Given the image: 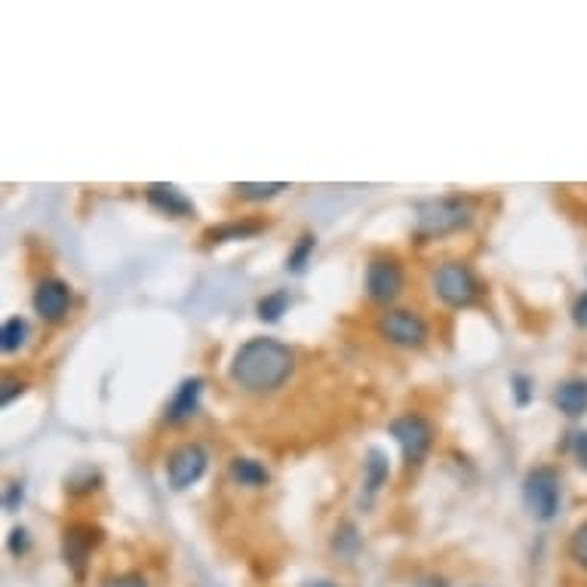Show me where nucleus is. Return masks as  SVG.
<instances>
[{"label": "nucleus", "mask_w": 587, "mask_h": 587, "mask_svg": "<svg viewBox=\"0 0 587 587\" xmlns=\"http://www.w3.org/2000/svg\"><path fill=\"white\" fill-rule=\"evenodd\" d=\"M357 544H360V535H357V529L351 523H345L339 532H335V551H342V554L351 557L357 551Z\"/></svg>", "instance_id": "5701e85b"}, {"label": "nucleus", "mask_w": 587, "mask_h": 587, "mask_svg": "<svg viewBox=\"0 0 587 587\" xmlns=\"http://www.w3.org/2000/svg\"><path fill=\"white\" fill-rule=\"evenodd\" d=\"M391 437L400 443L403 449V458H406V468H418L422 461L428 458L431 446H434V428L425 415L418 412H406V415H397L394 422L388 425Z\"/></svg>", "instance_id": "39448f33"}, {"label": "nucleus", "mask_w": 587, "mask_h": 587, "mask_svg": "<svg viewBox=\"0 0 587 587\" xmlns=\"http://www.w3.org/2000/svg\"><path fill=\"white\" fill-rule=\"evenodd\" d=\"M560 498H563V486H560V474L548 465L532 468L523 480V505L526 511L538 520V523H551L560 511Z\"/></svg>", "instance_id": "7ed1b4c3"}, {"label": "nucleus", "mask_w": 587, "mask_h": 587, "mask_svg": "<svg viewBox=\"0 0 587 587\" xmlns=\"http://www.w3.org/2000/svg\"><path fill=\"white\" fill-rule=\"evenodd\" d=\"M231 480L240 483V486H249V489H262V486H268L271 474L256 458H234L231 461Z\"/></svg>", "instance_id": "2eb2a0df"}, {"label": "nucleus", "mask_w": 587, "mask_h": 587, "mask_svg": "<svg viewBox=\"0 0 587 587\" xmlns=\"http://www.w3.org/2000/svg\"><path fill=\"white\" fill-rule=\"evenodd\" d=\"M314 246H317V237L314 234H302L296 240V246L289 249V259H286V271L289 274H305L311 256H314Z\"/></svg>", "instance_id": "dca6fc26"}, {"label": "nucleus", "mask_w": 587, "mask_h": 587, "mask_svg": "<svg viewBox=\"0 0 587 587\" xmlns=\"http://www.w3.org/2000/svg\"><path fill=\"white\" fill-rule=\"evenodd\" d=\"M296 369V354H292L277 339H249L234 351L231 379L246 394H274L289 382Z\"/></svg>", "instance_id": "f257e3e1"}, {"label": "nucleus", "mask_w": 587, "mask_h": 587, "mask_svg": "<svg viewBox=\"0 0 587 587\" xmlns=\"http://www.w3.org/2000/svg\"><path fill=\"white\" fill-rule=\"evenodd\" d=\"M105 587H148V581H145L142 575L130 572V575H117V578H111Z\"/></svg>", "instance_id": "c85d7f7f"}, {"label": "nucleus", "mask_w": 587, "mask_h": 587, "mask_svg": "<svg viewBox=\"0 0 587 587\" xmlns=\"http://www.w3.org/2000/svg\"><path fill=\"white\" fill-rule=\"evenodd\" d=\"M7 548H10V554H13V557H22V554H28V548H31L28 529L16 526V529L10 532V538H7Z\"/></svg>", "instance_id": "393cba45"}, {"label": "nucleus", "mask_w": 587, "mask_h": 587, "mask_svg": "<svg viewBox=\"0 0 587 587\" xmlns=\"http://www.w3.org/2000/svg\"><path fill=\"white\" fill-rule=\"evenodd\" d=\"M28 339V323L22 317H10L4 323V329H0V348H4V354H13L25 345Z\"/></svg>", "instance_id": "a211bd4d"}, {"label": "nucleus", "mask_w": 587, "mask_h": 587, "mask_svg": "<svg viewBox=\"0 0 587 587\" xmlns=\"http://www.w3.org/2000/svg\"><path fill=\"white\" fill-rule=\"evenodd\" d=\"M572 452H575V458H578V465L587 471V431H578V434H572Z\"/></svg>", "instance_id": "cd10ccee"}, {"label": "nucleus", "mask_w": 587, "mask_h": 587, "mask_svg": "<svg viewBox=\"0 0 587 587\" xmlns=\"http://www.w3.org/2000/svg\"><path fill=\"white\" fill-rule=\"evenodd\" d=\"M379 335L397 348L418 351L428 342V323L409 308H391L379 317Z\"/></svg>", "instance_id": "423d86ee"}, {"label": "nucleus", "mask_w": 587, "mask_h": 587, "mask_svg": "<svg viewBox=\"0 0 587 587\" xmlns=\"http://www.w3.org/2000/svg\"><path fill=\"white\" fill-rule=\"evenodd\" d=\"M474 222V209L461 197L422 200L415 206V231L418 237H443L468 228Z\"/></svg>", "instance_id": "f03ea898"}, {"label": "nucleus", "mask_w": 587, "mask_h": 587, "mask_svg": "<svg viewBox=\"0 0 587 587\" xmlns=\"http://www.w3.org/2000/svg\"><path fill=\"white\" fill-rule=\"evenodd\" d=\"M572 314H575V323H578V326H587V292L575 302V311H572Z\"/></svg>", "instance_id": "c756f323"}, {"label": "nucleus", "mask_w": 587, "mask_h": 587, "mask_svg": "<svg viewBox=\"0 0 587 587\" xmlns=\"http://www.w3.org/2000/svg\"><path fill=\"white\" fill-rule=\"evenodd\" d=\"M206 465H209V452L200 443H182L166 458V477H170V486L176 492H182L206 474Z\"/></svg>", "instance_id": "6e6552de"}, {"label": "nucleus", "mask_w": 587, "mask_h": 587, "mask_svg": "<svg viewBox=\"0 0 587 587\" xmlns=\"http://www.w3.org/2000/svg\"><path fill=\"white\" fill-rule=\"evenodd\" d=\"M289 292L286 289H274V292H268V296L259 302V320L262 323H277L283 314H286V308H289Z\"/></svg>", "instance_id": "f3484780"}, {"label": "nucleus", "mask_w": 587, "mask_h": 587, "mask_svg": "<svg viewBox=\"0 0 587 587\" xmlns=\"http://www.w3.org/2000/svg\"><path fill=\"white\" fill-rule=\"evenodd\" d=\"M569 557L581 566V569H587V520L572 532V538H569Z\"/></svg>", "instance_id": "4be33fe9"}, {"label": "nucleus", "mask_w": 587, "mask_h": 587, "mask_svg": "<svg viewBox=\"0 0 587 587\" xmlns=\"http://www.w3.org/2000/svg\"><path fill=\"white\" fill-rule=\"evenodd\" d=\"M25 394V382H19V379H4V391H0V403L4 406H10L16 397H22Z\"/></svg>", "instance_id": "bb28decb"}, {"label": "nucleus", "mask_w": 587, "mask_h": 587, "mask_svg": "<svg viewBox=\"0 0 587 587\" xmlns=\"http://www.w3.org/2000/svg\"><path fill=\"white\" fill-rule=\"evenodd\" d=\"M200 397H203V379H185L179 388H176V394H173V400L166 403V425H185V422H191V415L200 409Z\"/></svg>", "instance_id": "f8f14e48"}, {"label": "nucleus", "mask_w": 587, "mask_h": 587, "mask_svg": "<svg viewBox=\"0 0 587 587\" xmlns=\"http://www.w3.org/2000/svg\"><path fill=\"white\" fill-rule=\"evenodd\" d=\"M102 541V529L90 526V523H74L65 529V538H62V560L68 563V569L80 578L83 569H87L93 551L99 548Z\"/></svg>", "instance_id": "1a4fd4ad"}, {"label": "nucleus", "mask_w": 587, "mask_h": 587, "mask_svg": "<svg viewBox=\"0 0 587 587\" xmlns=\"http://www.w3.org/2000/svg\"><path fill=\"white\" fill-rule=\"evenodd\" d=\"M554 406L566 418H578L587 412V382L584 379H569L554 391Z\"/></svg>", "instance_id": "4468645a"}, {"label": "nucleus", "mask_w": 587, "mask_h": 587, "mask_svg": "<svg viewBox=\"0 0 587 587\" xmlns=\"http://www.w3.org/2000/svg\"><path fill=\"white\" fill-rule=\"evenodd\" d=\"M403 283H406V274H403V265L397 259L379 256V259H372L366 265V292H369L372 302L391 305L403 292Z\"/></svg>", "instance_id": "0eeeda50"}, {"label": "nucleus", "mask_w": 587, "mask_h": 587, "mask_svg": "<svg viewBox=\"0 0 587 587\" xmlns=\"http://www.w3.org/2000/svg\"><path fill=\"white\" fill-rule=\"evenodd\" d=\"M34 311L40 320L47 323H62L68 317V308H71V289L65 280L59 277H47L40 280L37 289H34V299H31Z\"/></svg>", "instance_id": "9d476101"}, {"label": "nucleus", "mask_w": 587, "mask_h": 587, "mask_svg": "<svg viewBox=\"0 0 587 587\" xmlns=\"http://www.w3.org/2000/svg\"><path fill=\"white\" fill-rule=\"evenodd\" d=\"M145 197L154 209L166 216H176V219H185V216H194V203L191 197L179 188V185H170V182H154L145 188Z\"/></svg>", "instance_id": "9b49d317"}, {"label": "nucleus", "mask_w": 587, "mask_h": 587, "mask_svg": "<svg viewBox=\"0 0 587 587\" xmlns=\"http://www.w3.org/2000/svg\"><path fill=\"white\" fill-rule=\"evenodd\" d=\"M99 483H102L99 471H93V468H80V471H74V474L68 477V492H71V495H83V492L99 489Z\"/></svg>", "instance_id": "412c9836"}, {"label": "nucleus", "mask_w": 587, "mask_h": 587, "mask_svg": "<svg viewBox=\"0 0 587 587\" xmlns=\"http://www.w3.org/2000/svg\"><path fill=\"white\" fill-rule=\"evenodd\" d=\"M234 191H237V197H243V200H253V203H259V200H271V197H277L280 191H286V182H237L234 185Z\"/></svg>", "instance_id": "6ab92c4d"}, {"label": "nucleus", "mask_w": 587, "mask_h": 587, "mask_svg": "<svg viewBox=\"0 0 587 587\" xmlns=\"http://www.w3.org/2000/svg\"><path fill=\"white\" fill-rule=\"evenodd\" d=\"M305 587H335L332 581H308Z\"/></svg>", "instance_id": "7c9ffc66"}, {"label": "nucleus", "mask_w": 587, "mask_h": 587, "mask_svg": "<svg viewBox=\"0 0 587 587\" xmlns=\"http://www.w3.org/2000/svg\"><path fill=\"white\" fill-rule=\"evenodd\" d=\"M434 292L446 308H471L480 299V280L465 262H443L434 271Z\"/></svg>", "instance_id": "20e7f679"}, {"label": "nucleus", "mask_w": 587, "mask_h": 587, "mask_svg": "<svg viewBox=\"0 0 587 587\" xmlns=\"http://www.w3.org/2000/svg\"><path fill=\"white\" fill-rule=\"evenodd\" d=\"M259 231H262L259 225H222V228L206 231V240H209V243H225V240L253 237V234H259Z\"/></svg>", "instance_id": "aec40b11"}, {"label": "nucleus", "mask_w": 587, "mask_h": 587, "mask_svg": "<svg viewBox=\"0 0 587 587\" xmlns=\"http://www.w3.org/2000/svg\"><path fill=\"white\" fill-rule=\"evenodd\" d=\"M391 477V465H388V452L372 446L366 452V461H363V492H366V501H372L375 495L382 492V486L388 483Z\"/></svg>", "instance_id": "ddd939ff"}, {"label": "nucleus", "mask_w": 587, "mask_h": 587, "mask_svg": "<svg viewBox=\"0 0 587 587\" xmlns=\"http://www.w3.org/2000/svg\"><path fill=\"white\" fill-rule=\"evenodd\" d=\"M511 388H514V397H517V406H529L532 403V379L523 372H514L511 375Z\"/></svg>", "instance_id": "b1692460"}, {"label": "nucleus", "mask_w": 587, "mask_h": 587, "mask_svg": "<svg viewBox=\"0 0 587 587\" xmlns=\"http://www.w3.org/2000/svg\"><path fill=\"white\" fill-rule=\"evenodd\" d=\"M22 498H25V486L22 483H10L7 486V495H4V511L7 514H16L19 505H22Z\"/></svg>", "instance_id": "a878e982"}]
</instances>
